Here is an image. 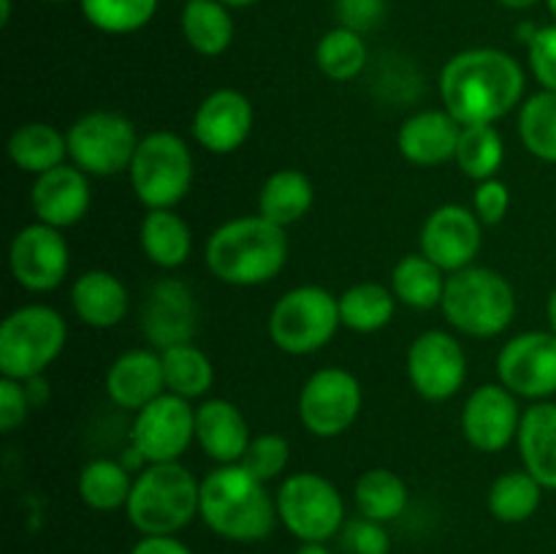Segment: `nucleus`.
Here are the masks:
<instances>
[{
	"mask_svg": "<svg viewBox=\"0 0 556 554\" xmlns=\"http://www.w3.org/2000/svg\"><path fill=\"white\" fill-rule=\"evenodd\" d=\"M525 68L503 49H465L440 71L443 109L459 125H494L525 103Z\"/></svg>",
	"mask_w": 556,
	"mask_h": 554,
	"instance_id": "1",
	"label": "nucleus"
},
{
	"mask_svg": "<svg viewBox=\"0 0 556 554\" xmlns=\"http://www.w3.org/2000/svg\"><path fill=\"white\" fill-rule=\"evenodd\" d=\"M288 234L264 215L226 221L204 244L206 269L226 286L253 288L271 282L288 264Z\"/></svg>",
	"mask_w": 556,
	"mask_h": 554,
	"instance_id": "2",
	"label": "nucleus"
},
{
	"mask_svg": "<svg viewBox=\"0 0 556 554\" xmlns=\"http://www.w3.org/2000/svg\"><path fill=\"white\" fill-rule=\"evenodd\" d=\"M199 516L226 541L255 543L271 536L277 525V500L248 467L217 465L201 481Z\"/></svg>",
	"mask_w": 556,
	"mask_h": 554,
	"instance_id": "3",
	"label": "nucleus"
},
{
	"mask_svg": "<svg viewBox=\"0 0 556 554\" xmlns=\"http://www.w3.org/2000/svg\"><path fill=\"white\" fill-rule=\"evenodd\" d=\"M201 481L182 462H155L136 473L125 514L141 536H174L199 516Z\"/></svg>",
	"mask_w": 556,
	"mask_h": 554,
	"instance_id": "4",
	"label": "nucleus"
},
{
	"mask_svg": "<svg viewBox=\"0 0 556 554\" xmlns=\"http://www.w3.org/2000/svg\"><path fill=\"white\" fill-rule=\"evenodd\" d=\"M443 318L465 337L492 340L516 318V291L503 272L472 264L445 280Z\"/></svg>",
	"mask_w": 556,
	"mask_h": 554,
	"instance_id": "5",
	"label": "nucleus"
},
{
	"mask_svg": "<svg viewBox=\"0 0 556 554\" xmlns=\"http://www.w3.org/2000/svg\"><path fill=\"white\" fill-rule=\"evenodd\" d=\"M68 342V324L41 302L11 310L0 324V375L30 380L47 373Z\"/></svg>",
	"mask_w": 556,
	"mask_h": 554,
	"instance_id": "6",
	"label": "nucleus"
},
{
	"mask_svg": "<svg viewBox=\"0 0 556 554\" xmlns=\"http://www.w3.org/2000/svg\"><path fill=\"white\" fill-rule=\"evenodd\" d=\"M128 177L144 210H177L193 188V150L172 130H152L141 136Z\"/></svg>",
	"mask_w": 556,
	"mask_h": 554,
	"instance_id": "7",
	"label": "nucleus"
},
{
	"mask_svg": "<svg viewBox=\"0 0 556 554\" xmlns=\"http://www.w3.org/2000/svg\"><path fill=\"white\" fill-rule=\"evenodd\" d=\"M340 326V299L324 286H296L286 291L266 320L269 340L288 356L324 351Z\"/></svg>",
	"mask_w": 556,
	"mask_h": 554,
	"instance_id": "8",
	"label": "nucleus"
},
{
	"mask_svg": "<svg viewBox=\"0 0 556 554\" xmlns=\"http://www.w3.org/2000/svg\"><path fill=\"white\" fill-rule=\"evenodd\" d=\"M275 500L280 521L302 543H324L345 527V500L320 473H291Z\"/></svg>",
	"mask_w": 556,
	"mask_h": 554,
	"instance_id": "9",
	"label": "nucleus"
},
{
	"mask_svg": "<svg viewBox=\"0 0 556 554\" xmlns=\"http://www.w3.org/2000/svg\"><path fill=\"white\" fill-rule=\"evenodd\" d=\"M68 161L90 177H117L134 163L141 136L125 114L96 109L71 123L65 130Z\"/></svg>",
	"mask_w": 556,
	"mask_h": 554,
	"instance_id": "10",
	"label": "nucleus"
},
{
	"mask_svg": "<svg viewBox=\"0 0 556 554\" xmlns=\"http://www.w3.org/2000/svg\"><path fill=\"white\" fill-rule=\"evenodd\" d=\"M364 407L362 380L342 367H320L299 391V421L315 438H340L356 424Z\"/></svg>",
	"mask_w": 556,
	"mask_h": 554,
	"instance_id": "11",
	"label": "nucleus"
},
{
	"mask_svg": "<svg viewBox=\"0 0 556 554\" xmlns=\"http://www.w3.org/2000/svg\"><path fill=\"white\" fill-rule=\"evenodd\" d=\"M195 443V405L185 396L161 394L150 405L134 413L130 445L147 465L155 462H179L185 451Z\"/></svg>",
	"mask_w": 556,
	"mask_h": 554,
	"instance_id": "12",
	"label": "nucleus"
},
{
	"mask_svg": "<svg viewBox=\"0 0 556 554\" xmlns=\"http://www.w3.org/2000/svg\"><path fill=\"white\" fill-rule=\"evenodd\" d=\"M407 380L427 402H448L467 380V353L445 329H429L410 342L405 356Z\"/></svg>",
	"mask_w": 556,
	"mask_h": 554,
	"instance_id": "13",
	"label": "nucleus"
},
{
	"mask_svg": "<svg viewBox=\"0 0 556 554\" xmlns=\"http://www.w3.org/2000/svg\"><path fill=\"white\" fill-rule=\"evenodd\" d=\"M9 269L16 286L30 293H49L60 288L71 269L68 239L60 228L30 223L20 228L9 244Z\"/></svg>",
	"mask_w": 556,
	"mask_h": 554,
	"instance_id": "14",
	"label": "nucleus"
},
{
	"mask_svg": "<svg viewBox=\"0 0 556 554\" xmlns=\"http://www.w3.org/2000/svg\"><path fill=\"white\" fill-rule=\"evenodd\" d=\"M497 378L519 400L543 402L556 394V335L521 331L497 353Z\"/></svg>",
	"mask_w": 556,
	"mask_h": 554,
	"instance_id": "15",
	"label": "nucleus"
},
{
	"mask_svg": "<svg viewBox=\"0 0 556 554\" xmlns=\"http://www.w3.org/2000/svg\"><path fill=\"white\" fill-rule=\"evenodd\" d=\"M418 248L445 275L476 264L483 248V223L470 206L443 204L432 210L418 234Z\"/></svg>",
	"mask_w": 556,
	"mask_h": 554,
	"instance_id": "16",
	"label": "nucleus"
},
{
	"mask_svg": "<svg viewBox=\"0 0 556 554\" xmlns=\"http://www.w3.org/2000/svg\"><path fill=\"white\" fill-rule=\"evenodd\" d=\"M519 396L503 383H483L472 391L462 407V432L481 454H500L516 443L521 427Z\"/></svg>",
	"mask_w": 556,
	"mask_h": 554,
	"instance_id": "17",
	"label": "nucleus"
},
{
	"mask_svg": "<svg viewBox=\"0 0 556 554\" xmlns=\"http://www.w3.org/2000/svg\"><path fill=\"white\" fill-rule=\"evenodd\" d=\"M255 125V109L244 92L233 87L212 90L204 101L195 106L190 134L201 150L212 155H231L242 150Z\"/></svg>",
	"mask_w": 556,
	"mask_h": 554,
	"instance_id": "18",
	"label": "nucleus"
},
{
	"mask_svg": "<svg viewBox=\"0 0 556 554\" xmlns=\"http://www.w3.org/2000/svg\"><path fill=\"white\" fill-rule=\"evenodd\" d=\"M141 329L157 351L179 345V342H193L195 329H199V304L188 282L174 280V277L157 280L147 293Z\"/></svg>",
	"mask_w": 556,
	"mask_h": 554,
	"instance_id": "19",
	"label": "nucleus"
},
{
	"mask_svg": "<svg viewBox=\"0 0 556 554\" xmlns=\"http://www.w3.org/2000/svg\"><path fill=\"white\" fill-rule=\"evenodd\" d=\"M92 204L90 174L76 168L74 163L52 168L47 174H38L30 188V206L38 223L65 228L76 226L87 217Z\"/></svg>",
	"mask_w": 556,
	"mask_h": 554,
	"instance_id": "20",
	"label": "nucleus"
},
{
	"mask_svg": "<svg viewBox=\"0 0 556 554\" xmlns=\"http://www.w3.org/2000/svg\"><path fill=\"white\" fill-rule=\"evenodd\" d=\"M103 389H106V396L114 405L128 413H139L152 400L166 394L161 351H152V348H130V351L119 353L109 364Z\"/></svg>",
	"mask_w": 556,
	"mask_h": 554,
	"instance_id": "21",
	"label": "nucleus"
},
{
	"mask_svg": "<svg viewBox=\"0 0 556 554\" xmlns=\"http://www.w3.org/2000/svg\"><path fill=\"white\" fill-rule=\"evenodd\" d=\"M250 424L237 402L210 396L195 405V443L217 465H237L248 451Z\"/></svg>",
	"mask_w": 556,
	"mask_h": 554,
	"instance_id": "22",
	"label": "nucleus"
},
{
	"mask_svg": "<svg viewBox=\"0 0 556 554\" xmlns=\"http://www.w3.org/2000/svg\"><path fill=\"white\" fill-rule=\"evenodd\" d=\"M462 125L445 109H424L400 125L396 147L402 158L418 168H434L454 161Z\"/></svg>",
	"mask_w": 556,
	"mask_h": 554,
	"instance_id": "23",
	"label": "nucleus"
},
{
	"mask_svg": "<svg viewBox=\"0 0 556 554\" xmlns=\"http://www.w3.org/2000/svg\"><path fill=\"white\" fill-rule=\"evenodd\" d=\"M71 310L90 329H114L130 310V293L114 272L87 269L71 282Z\"/></svg>",
	"mask_w": 556,
	"mask_h": 554,
	"instance_id": "24",
	"label": "nucleus"
},
{
	"mask_svg": "<svg viewBox=\"0 0 556 554\" xmlns=\"http://www.w3.org/2000/svg\"><path fill=\"white\" fill-rule=\"evenodd\" d=\"M521 465L543 483V489L556 492V402L543 400L525 407L519 438Z\"/></svg>",
	"mask_w": 556,
	"mask_h": 554,
	"instance_id": "25",
	"label": "nucleus"
},
{
	"mask_svg": "<svg viewBox=\"0 0 556 554\" xmlns=\"http://www.w3.org/2000/svg\"><path fill=\"white\" fill-rule=\"evenodd\" d=\"M141 253L157 269H179L193 255V231L177 210H147L139 226Z\"/></svg>",
	"mask_w": 556,
	"mask_h": 554,
	"instance_id": "26",
	"label": "nucleus"
},
{
	"mask_svg": "<svg viewBox=\"0 0 556 554\" xmlns=\"http://www.w3.org/2000/svg\"><path fill=\"white\" fill-rule=\"evenodd\" d=\"M5 152L20 172L38 177V174L52 172L68 161V139L52 123L33 119V123H22L20 128H14Z\"/></svg>",
	"mask_w": 556,
	"mask_h": 554,
	"instance_id": "27",
	"label": "nucleus"
},
{
	"mask_svg": "<svg viewBox=\"0 0 556 554\" xmlns=\"http://www.w3.org/2000/svg\"><path fill=\"white\" fill-rule=\"evenodd\" d=\"M315 204L313 179L299 168H277L258 190V215L288 228L302 221Z\"/></svg>",
	"mask_w": 556,
	"mask_h": 554,
	"instance_id": "28",
	"label": "nucleus"
},
{
	"mask_svg": "<svg viewBox=\"0 0 556 554\" xmlns=\"http://www.w3.org/2000/svg\"><path fill=\"white\" fill-rule=\"evenodd\" d=\"M445 280H448V275L434 261H429L421 250L402 255L391 269V291H394L396 302L413 310L440 307Z\"/></svg>",
	"mask_w": 556,
	"mask_h": 554,
	"instance_id": "29",
	"label": "nucleus"
},
{
	"mask_svg": "<svg viewBox=\"0 0 556 554\" xmlns=\"http://www.w3.org/2000/svg\"><path fill=\"white\" fill-rule=\"evenodd\" d=\"M337 299H340L342 326L356 335H375V331L386 329L394 320L396 304H400L391 286L375 280L353 282Z\"/></svg>",
	"mask_w": 556,
	"mask_h": 554,
	"instance_id": "30",
	"label": "nucleus"
},
{
	"mask_svg": "<svg viewBox=\"0 0 556 554\" xmlns=\"http://www.w3.org/2000/svg\"><path fill=\"white\" fill-rule=\"evenodd\" d=\"M182 36L193 52L217 58L233 41V16L220 0H185Z\"/></svg>",
	"mask_w": 556,
	"mask_h": 554,
	"instance_id": "31",
	"label": "nucleus"
},
{
	"mask_svg": "<svg viewBox=\"0 0 556 554\" xmlns=\"http://www.w3.org/2000/svg\"><path fill=\"white\" fill-rule=\"evenodd\" d=\"M130 489H134V478L125 467L123 459H109V456H98L90 459L79 470L76 478V492L79 500L92 511H117L128 505Z\"/></svg>",
	"mask_w": 556,
	"mask_h": 554,
	"instance_id": "32",
	"label": "nucleus"
},
{
	"mask_svg": "<svg viewBox=\"0 0 556 554\" xmlns=\"http://www.w3.org/2000/svg\"><path fill=\"white\" fill-rule=\"evenodd\" d=\"M163 378L166 391L185 396V400H204L215 386V364L195 342L163 348Z\"/></svg>",
	"mask_w": 556,
	"mask_h": 554,
	"instance_id": "33",
	"label": "nucleus"
},
{
	"mask_svg": "<svg viewBox=\"0 0 556 554\" xmlns=\"http://www.w3.org/2000/svg\"><path fill=\"white\" fill-rule=\"evenodd\" d=\"M353 500H356L358 514L386 525L405 514L410 492H407L405 478L391 467H369L356 478Z\"/></svg>",
	"mask_w": 556,
	"mask_h": 554,
	"instance_id": "34",
	"label": "nucleus"
},
{
	"mask_svg": "<svg viewBox=\"0 0 556 554\" xmlns=\"http://www.w3.org/2000/svg\"><path fill=\"white\" fill-rule=\"evenodd\" d=\"M543 483L527 470H508L500 478H494L489 489V511L497 521L505 525H519L535 516L543 500Z\"/></svg>",
	"mask_w": 556,
	"mask_h": 554,
	"instance_id": "35",
	"label": "nucleus"
},
{
	"mask_svg": "<svg viewBox=\"0 0 556 554\" xmlns=\"http://www.w3.org/2000/svg\"><path fill=\"white\" fill-rule=\"evenodd\" d=\"M369 49L362 33L337 25L324 33L315 47V65L331 81H351L367 68Z\"/></svg>",
	"mask_w": 556,
	"mask_h": 554,
	"instance_id": "36",
	"label": "nucleus"
},
{
	"mask_svg": "<svg viewBox=\"0 0 556 554\" xmlns=\"http://www.w3.org/2000/svg\"><path fill=\"white\" fill-rule=\"evenodd\" d=\"M456 166L476 182L497 177L505 163V141L494 125H462Z\"/></svg>",
	"mask_w": 556,
	"mask_h": 554,
	"instance_id": "37",
	"label": "nucleus"
},
{
	"mask_svg": "<svg viewBox=\"0 0 556 554\" xmlns=\"http://www.w3.org/2000/svg\"><path fill=\"white\" fill-rule=\"evenodd\" d=\"M519 139L538 161L556 163V92L541 90L519 106Z\"/></svg>",
	"mask_w": 556,
	"mask_h": 554,
	"instance_id": "38",
	"label": "nucleus"
},
{
	"mask_svg": "<svg viewBox=\"0 0 556 554\" xmlns=\"http://www.w3.org/2000/svg\"><path fill=\"white\" fill-rule=\"evenodd\" d=\"M79 5L85 20L109 36L141 30L157 11V0H79Z\"/></svg>",
	"mask_w": 556,
	"mask_h": 554,
	"instance_id": "39",
	"label": "nucleus"
},
{
	"mask_svg": "<svg viewBox=\"0 0 556 554\" xmlns=\"http://www.w3.org/2000/svg\"><path fill=\"white\" fill-rule=\"evenodd\" d=\"M288 462H291V443L277 432H261L253 435L239 465L248 467L255 478L266 483L280 478L286 473Z\"/></svg>",
	"mask_w": 556,
	"mask_h": 554,
	"instance_id": "40",
	"label": "nucleus"
},
{
	"mask_svg": "<svg viewBox=\"0 0 556 554\" xmlns=\"http://www.w3.org/2000/svg\"><path fill=\"white\" fill-rule=\"evenodd\" d=\"M342 543L348 552L353 554H389L391 552V536L386 530L383 521L367 519L358 514L356 519L345 521L342 527Z\"/></svg>",
	"mask_w": 556,
	"mask_h": 554,
	"instance_id": "41",
	"label": "nucleus"
},
{
	"mask_svg": "<svg viewBox=\"0 0 556 554\" xmlns=\"http://www.w3.org/2000/svg\"><path fill=\"white\" fill-rule=\"evenodd\" d=\"M527 60L541 90L556 92V25L538 27L532 41L527 43Z\"/></svg>",
	"mask_w": 556,
	"mask_h": 554,
	"instance_id": "42",
	"label": "nucleus"
},
{
	"mask_svg": "<svg viewBox=\"0 0 556 554\" xmlns=\"http://www.w3.org/2000/svg\"><path fill=\"white\" fill-rule=\"evenodd\" d=\"M33 411L30 394H27L25 380L5 378L0 375V432L11 435L27 421Z\"/></svg>",
	"mask_w": 556,
	"mask_h": 554,
	"instance_id": "43",
	"label": "nucleus"
},
{
	"mask_svg": "<svg viewBox=\"0 0 556 554\" xmlns=\"http://www.w3.org/2000/svg\"><path fill=\"white\" fill-rule=\"evenodd\" d=\"M508 210L510 188L503 179L492 177L476 185V193H472V212H476L478 221H481L483 226H497V223H503Z\"/></svg>",
	"mask_w": 556,
	"mask_h": 554,
	"instance_id": "44",
	"label": "nucleus"
},
{
	"mask_svg": "<svg viewBox=\"0 0 556 554\" xmlns=\"http://www.w3.org/2000/svg\"><path fill=\"white\" fill-rule=\"evenodd\" d=\"M386 0H337V20L342 27L356 33H369L383 22Z\"/></svg>",
	"mask_w": 556,
	"mask_h": 554,
	"instance_id": "45",
	"label": "nucleus"
},
{
	"mask_svg": "<svg viewBox=\"0 0 556 554\" xmlns=\"http://www.w3.org/2000/svg\"><path fill=\"white\" fill-rule=\"evenodd\" d=\"M130 554H193L182 541L174 536H144Z\"/></svg>",
	"mask_w": 556,
	"mask_h": 554,
	"instance_id": "46",
	"label": "nucleus"
},
{
	"mask_svg": "<svg viewBox=\"0 0 556 554\" xmlns=\"http://www.w3.org/2000/svg\"><path fill=\"white\" fill-rule=\"evenodd\" d=\"M546 318H548V331H554V335H556V286H554V291L548 293Z\"/></svg>",
	"mask_w": 556,
	"mask_h": 554,
	"instance_id": "47",
	"label": "nucleus"
},
{
	"mask_svg": "<svg viewBox=\"0 0 556 554\" xmlns=\"http://www.w3.org/2000/svg\"><path fill=\"white\" fill-rule=\"evenodd\" d=\"M500 5H505V9H514V11H525V9H532V5L538 3V0H497Z\"/></svg>",
	"mask_w": 556,
	"mask_h": 554,
	"instance_id": "48",
	"label": "nucleus"
},
{
	"mask_svg": "<svg viewBox=\"0 0 556 554\" xmlns=\"http://www.w3.org/2000/svg\"><path fill=\"white\" fill-rule=\"evenodd\" d=\"M296 554H331V552L324 546V543H302V546L296 549Z\"/></svg>",
	"mask_w": 556,
	"mask_h": 554,
	"instance_id": "49",
	"label": "nucleus"
},
{
	"mask_svg": "<svg viewBox=\"0 0 556 554\" xmlns=\"http://www.w3.org/2000/svg\"><path fill=\"white\" fill-rule=\"evenodd\" d=\"M11 20V0H0V25H9Z\"/></svg>",
	"mask_w": 556,
	"mask_h": 554,
	"instance_id": "50",
	"label": "nucleus"
},
{
	"mask_svg": "<svg viewBox=\"0 0 556 554\" xmlns=\"http://www.w3.org/2000/svg\"><path fill=\"white\" fill-rule=\"evenodd\" d=\"M220 3H226L228 9H248V5L258 3V0H220Z\"/></svg>",
	"mask_w": 556,
	"mask_h": 554,
	"instance_id": "51",
	"label": "nucleus"
},
{
	"mask_svg": "<svg viewBox=\"0 0 556 554\" xmlns=\"http://www.w3.org/2000/svg\"><path fill=\"white\" fill-rule=\"evenodd\" d=\"M546 5H548V11H552L554 20H556V0H546Z\"/></svg>",
	"mask_w": 556,
	"mask_h": 554,
	"instance_id": "52",
	"label": "nucleus"
},
{
	"mask_svg": "<svg viewBox=\"0 0 556 554\" xmlns=\"http://www.w3.org/2000/svg\"><path fill=\"white\" fill-rule=\"evenodd\" d=\"M52 3H68V0H52Z\"/></svg>",
	"mask_w": 556,
	"mask_h": 554,
	"instance_id": "53",
	"label": "nucleus"
}]
</instances>
